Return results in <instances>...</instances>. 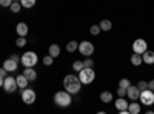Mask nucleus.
<instances>
[{"label":"nucleus","mask_w":154,"mask_h":114,"mask_svg":"<svg viewBox=\"0 0 154 114\" xmlns=\"http://www.w3.org/2000/svg\"><path fill=\"white\" fill-rule=\"evenodd\" d=\"M63 86H65V90L68 93L79 94L80 90H82V82H80L77 74H66L65 77H63Z\"/></svg>","instance_id":"f257e3e1"},{"label":"nucleus","mask_w":154,"mask_h":114,"mask_svg":"<svg viewBox=\"0 0 154 114\" xmlns=\"http://www.w3.org/2000/svg\"><path fill=\"white\" fill-rule=\"evenodd\" d=\"M72 94L71 93H68L66 90L65 91H57L56 94H54V103L57 105V106H60V108H68L71 103H72V97H71Z\"/></svg>","instance_id":"f03ea898"},{"label":"nucleus","mask_w":154,"mask_h":114,"mask_svg":"<svg viewBox=\"0 0 154 114\" xmlns=\"http://www.w3.org/2000/svg\"><path fill=\"white\" fill-rule=\"evenodd\" d=\"M20 62H22V65H23L25 68H32V66L37 65L38 56H37L34 51H26V53H23V54H22Z\"/></svg>","instance_id":"7ed1b4c3"},{"label":"nucleus","mask_w":154,"mask_h":114,"mask_svg":"<svg viewBox=\"0 0 154 114\" xmlns=\"http://www.w3.org/2000/svg\"><path fill=\"white\" fill-rule=\"evenodd\" d=\"M77 75H79L82 85H89V83H93L94 79H96V72H94L93 68H83L82 71L77 72Z\"/></svg>","instance_id":"20e7f679"},{"label":"nucleus","mask_w":154,"mask_h":114,"mask_svg":"<svg viewBox=\"0 0 154 114\" xmlns=\"http://www.w3.org/2000/svg\"><path fill=\"white\" fill-rule=\"evenodd\" d=\"M139 100L142 105H146V106H152L154 105V91L146 88V90H142L140 91V96H139Z\"/></svg>","instance_id":"39448f33"},{"label":"nucleus","mask_w":154,"mask_h":114,"mask_svg":"<svg viewBox=\"0 0 154 114\" xmlns=\"http://www.w3.org/2000/svg\"><path fill=\"white\" fill-rule=\"evenodd\" d=\"M79 53L83 56V57H91L93 54H94V45L91 43V42H88V40H82L80 43H79Z\"/></svg>","instance_id":"423d86ee"},{"label":"nucleus","mask_w":154,"mask_h":114,"mask_svg":"<svg viewBox=\"0 0 154 114\" xmlns=\"http://www.w3.org/2000/svg\"><path fill=\"white\" fill-rule=\"evenodd\" d=\"M35 99H37V96H35V91L34 90H31V88H28V86L22 90V100H23V103L32 105L35 102Z\"/></svg>","instance_id":"0eeeda50"},{"label":"nucleus","mask_w":154,"mask_h":114,"mask_svg":"<svg viewBox=\"0 0 154 114\" xmlns=\"http://www.w3.org/2000/svg\"><path fill=\"white\" fill-rule=\"evenodd\" d=\"M3 90H5L8 94L16 93V91L19 90L16 77H9V75H6V77H5V80H3Z\"/></svg>","instance_id":"6e6552de"},{"label":"nucleus","mask_w":154,"mask_h":114,"mask_svg":"<svg viewBox=\"0 0 154 114\" xmlns=\"http://www.w3.org/2000/svg\"><path fill=\"white\" fill-rule=\"evenodd\" d=\"M148 49V43L145 39H136L133 42V51L137 53V54H143L145 51Z\"/></svg>","instance_id":"1a4fd4ad"},{"label":"nucleus","mask_w":154,"mask_h":114,"mask_svg":"<svg viewBox=\"0 0 154 114\" xmlns=\"http://www.w3.org/2000/svg\"><path fill=\"white\" fill-rule=\"evenodd\" d=\"M126 96L130 100H137L139 96H140V90H139V86L137 85H130L126 88Z\"/></svg>","instance_id":"9d476101"},{"label":"nucleus","mask_w":154,"mask_h":114,"mask_svg":"<svg viewBox=\"0 0 154 114\" xmlns=\"http://www.w3.org/2000/svg\"><path fill=\"white\" fill-rule=\"evenodd\" d=\"M17 65H19V63H17L16 60H12L11 57H8V59L3 62V68H5L8 72H14V71L17 69Z\"/></svg>","instance_id":"9b49d317"},{"label":"nucleus","mask_w":154,"mask_h":114,"mask_svg":"<svg viewBox=\"0 0 154 114\" xmlns=\"http://www.w3.org/2000/svg\"><path fill=\"white\" fill-rule=\"evenodd\" d=\"M28 25L25 23V22H20V23H17V26H16V32L19 34V35H22V37H26L28 35Z\"/></svg>","instance_id":"f8f14e48"},{"label":"nucleus","mask_w":154,"mask_h":114,"mask_svg":"<svg viewBox=\"0 0 154 114\" xmlns=\"http://www.w3.org/2000/svg\"><path fill=\"white\" fill-rule=\"evenodd\" d=\"M142 60H143V63H146V65H152L154 63V51L146 49V51L142 54Z\"/></svg>","instance_id":"ddd939ff"},{"label":"nucleus","mask_w":154,"mask_h":114,"mask_svg":"<svg viewBox=\"0 0 154 114\" xmlns=\"http://www.w3.org/2000/svg\"><path fill=\"white\" fill-rule=\"evenodd\" d=\"M16 80H17V86L20 88V90H23V88H26V86H28V82H29V80L26 79V75H25L23 72L17 75Z\"/></svg>","instance_id":"4468645a"},{"label":"nucleus","mask_w":154,"mask_h":114,"mask_svg":"<svg viewBox=\"0 0 154 114\" xmlns=\"http://www.w3.org/2000/svg\"><path fill=\"white\" fill-rule=\"evenodd\" d=\"M128 111H130V114H139L142 111V106L136 100H131V103H128Z\"/></svg>","instance_id":"2eb2a0df"},{"label":"nucleus","mask_w":154,"mask_h":114,"mask_svg":"<svg viewBox=\"0 0 154 114\" xmlns=\"http://www.w3.org/2000/svg\"><path fill=\"white\" fill-rule=\"evenodd\" d=\"M48 54H49V56H53L54 59H57V57L60 56V46H59L57 43L49 45V48H48Z\"/></svg>","instance_id":"dca6fc26"},{"label":"nucleus","mask_w":154,"mask_h":114,"mask_svg":"<svg viewBox=\"0 0 154 114\" xmlns=\"http://www.w3.org/2000/svg\"><path fill=\"white\" fill-rule=\"evenodd\" d=\"M23 74L26 75V79H28L29 82H34V80L37 79V71H35L34 68H25Z\"/></svg>","instance_id":"f3484780"},{"label":"nucleus","mask_w":154,"mask_h":114,"mask_svg":"<svg viewBox=\"0 0 154 114\" xmlns=\"http://www.w3.org/2000/svg\"><path fill=\"white\" fill-rule=\"evenodd\" d=\"M112 93L111 91H102L100 93V100H102V102H103V103H111L112 102Z\"/></svg>","instance_id":"a211bd4d"},{"label":"nucleus","mask_w":154,"mask_h":114,"mask_svg":"<svg viewBox=\"0 0 154 114\" xmlns=\"http://www.w3.org/2000/svg\"><path fill=\"white\" fill-rule=\"evenodd\" d=\"M114 105H116V108H117L119 111L128 108V102H126V99H125V97H119V99L114 102Z\"/></svg>","instance_id":"6ab92c4d"},{"label":"nucleus","mask_w":154,"mask_h":114,"mask_svg":"<svg viewBox=\"0 0 154 114\" xmlns=\"http://www.w3.org/2000/svg\"><path fill=\"white\" fill-rule=\"evenodd\" d=\"M99 26H100V29L102 31H105V32H108V31H111V28H112V23H111V20H102L100 23H99Z\"/></svg>","instance_id":"aec40b11"},{"label":"nucleus","mask_w":154,"mask_h":114,"mask_svg":"<svg viewBox=\"0 0 154 114\" xmlns=\"http://www.w3.org/2000/svg\"><path fill=\"white\" fill-rule=\"evenodd\" d=\"M131 63L134 66H140L143 63V60H142V54H137V53H134L133 56H131Z\"/></svg>","instance_id":"412c9836"},{"label":"nucleus","mask_w":154,"mask_h":114,"mask_svg":"<svg viewBox=\"0 0 154 114\" xmlns=\"http://www.w3.org/2000/svg\"><path fill=\"white\" fill-rule=\"evenodd\" d=\"M77 48H79V43H77V40H71V42L66 43V48H65V49H66L68 53H75Z\"/></svg>","instance_id":"4be33fe9"},{"label":"nucleus","mask_w":154,"mask_h":114,"mask_svg":"<svg viewBox=\"0 0 154 114\" xmlns=\"http://www.w3.org/2000/svg\"><path fill=\"white\" fill-rule=\"evenodd\" d=\"M20 5H22V8L31 9V8H34V5H35V0H20Z\"/></svg>","instance_id":"5701e85b"},{"label":"nucleus","mask_w":154,"mask_h":114,"mask_svg":"<svg viewBox=\"0 0 154 114\" xmlns=\"http://www.w3.org/2000/svg\"><path fill=\"white\" fill-rule=\"evenodd\" d=\"M9 9H11V12H14V14L20 12V9H22L20 2H12V3H11V6H9Z\"/></svg>","instance_id":"b1692460"},{"label":"nucleus","mask_w":154,"mask_h":114,"mask_svg":"<svg viewBox=\"0 0 154 114\" xmlns=\"http://www.w3.org/2000/svg\"><path fill=\"white\" fill-rule=\"evenodd\" d=\"M85 66H83V62H80V60H75L74 63H72V69L75 71V72H79V71H82Z\"/></svg>","instance_id":"393cba45"},{"label":"nucleus","mask_w":154,"mask_h":114,"mask_svg":"<svg viewBox=\"0 0 154 114\" xmlns=\"http://www.w3.org/2000/svg\"><path fill=\"white\" fill-rule=\"evenodd\" d=\"M42 62H43V65H45V66H51V65L54 63V57L48 54V56H45V57H43V60H42Z\"/></svg>","instance_id":"a878e982"},{"label":"nucleus","mask_w":154,"mask_h":114,"mask_svg":"<svg viewBox=\"0 0 154 114\" xmlns=\"http://www.w3.org/2000/svg\"><path fill=\"white\" fill-rule=\"evenodd\" d=\"M26 43H28V40L25 39V37H22V35H19V39L16 40V45H17L19 48H23V46L26 45Z\"/></svg>","instance_id":"bb28decb"},{"label":"nucleus","mask_w":154,"mask_h":114,"mask_svg":"<svg viewBox=\"0 0 154 114\" xmlns=\"http://www.w3.org/2000/svg\"><path fill=\"white\" fill-rule=\"evenodd\" d=\"M89 32H91L93 35H99V34L102 32V29H100V26H99V25H93V26L89 28Z\"/></svg>","instance_id":"cd10ccee"},{"label":"nucleus","mask_w":154,"mask_h":114,"mask_svg":"<svg viewBox=\"0 0 154 114\" xmlns=\"http://www.w3.org/2000/svg\"><path fill=\"white\" fill-rule=\"evenodd\" d=\"M83 66H85V68H93V66H94L93 59H91V57H86V59L83 60Z\"/></svg>","instance_id":"c85d7f7f"},{"label":"nucleus","mask_w":154,"mask_h":114,"mask_svg":"<svg viewBox=\"0 0 154 114\" xmlns=\"http://www.w3.org/2000/svg\"><path fill=\"white\" fill-rule=\"evenodd\" d=\"M130 85H131L130 79H120V82H119V86H120V88H125V90H126Z\"/></svg>","instance_id":"c756f323"},{"label":"nucleus","mask_w":154,"mask_h":114,"mask_svg":"<svg viewBox=\"0 0 154 114\" xmlns=\"http://www.w3.org/2000/svg\"><path fill=\"white\" fill-rule=\"evenodd\" d=\"M137 86H139V90H140V91H142V90H146V88H148V82H145V80H139Z\"/></svg>","instance_id":"7c9ffc66"},{"label":"nucleus","mask_w":154,"mask_h":114,"mask_svg":"<svg viewBox=\"0 0 154 114\" xmlns=\"http://www.w3.org/2000/svg\"><path fill=\"white\" fill-rule=\"evenodd\" d=\"M12 3V0H0V6L2 8H9Z\"/></svg>","instance_id":"2f4dec72"},{"label":"nucleus","mask_w":154,"mask_h":114,"mask_svg":"<svg viewBox=\"0 0 154 114\" xmlns=\"http://www.w3.org/2000/svg\"><path fill=\"white\" fill-rule=\"evenodd\" d=\"M117 96H119V97H125V96H126V90H125V88H120V86H119Z\"/></svg>","instance_id":"473e14b6"},{"label":"nucleus","mask_w":154,"mask_h":114,"mask_svg":"<svg viewBox=\"0 0 154 114\" xmlns=\"http://www.w3.org/2000/svg\"><path fill=\"white\" fill-rule=\"evenodd\" d=\"M0 75H2V77H6V75H8V71L2 66V68H0Z\"/></svg>","instance_id":"72a5a7b5"},{"label":"nucleus","mask_w":154,"mask_h":114,"mask_svg":"<svg viewBox=\"0 0 154 114\" xmlns=\"http://www.w3.org/2000/svg\"><path fill=\"white\" fill-rule=\"evenodd\" d=\"M9 57H11V59H12V60H16V62H17V63H19V62H20V57H19V56H17V54H11V56H9Z\"/></svg>","instance_id":"f704fd0d"},{"label":"nucleus","mask_w":154,"mask_h":114,"mask_svg":"<svg viewBox=\"0 0 154 114\" xmlns=\"http://www.w3.org/2000/svg\"><path fill=\"white\" fill-rule=\"evenodd\" d=\"M148 88H149V90H152V91H154V79L148 82Z\"/></svg>","instance_id":"c9c22d12"},{"label":"nucleus","mask_w":154,"mask_h":114,"mask_svg":"<svg viewBox=\"0 0 154 114\" xmlns=\"http://www.w3.org/2000/svg\"><path fill=\"white\" fill-rule=\"evenodd\" d=\"M3 80H5V77H2V75H0V88L3 86Z\"/></svg>","instance_id":"e433bc0d"},{"label":"nucleus","mask_w":154,"mask_h":114,"mask_svg":"<svg viewBox=\"0 0 154 114\" xmlns=\"http://www.w3.org/2000/svg\"><path fill=\"white\" fill-rule=\"evenodd\" d=\"M12 2H20V0H12Z\"/></svg>","instance_id":"4c0bfd02"}]
</instances>
